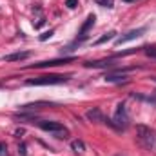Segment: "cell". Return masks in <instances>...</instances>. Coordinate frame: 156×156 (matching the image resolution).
I'll list each match as a JSON object with an SVG mask.
<instances>
[{
	"mask_svg": "<svg viewBox=\"0 0 156 156\" xmlns=\"http://www.w3.org/2000/svg\"><path fill=\"white\" fill-rule=\"evenodd\" d=\"M29 56H31L29 51H20V53H13V55L4 56V60H5V62H22V60H26V58H29Z\"/></svg>",
	"mask_w": 156,
	"mask_h": 156,
	"instance_id": "cell-9",
	"label": "cell"
},
{
	"mask_svg": "<svg viewBox=\"0 0 156 156\" xmlns=\"http://www.w3.org/2000/svg\"><path fill=\"white\" fill-rule=\"evenodd\" d=\"M69 78L71 75H42L26 80V85H56V83H66Z\"/></svg>",
	"mask_w": 156,
	"mask_h": 156,
	"instance_id": "cell-2",
	"label": "cell"
},
{
	"mask_svg": "<svg viewBox=\"0 0 156 156\" xmlns=\"http://www.w3.org/2000/svg\"><path fill=\"white\" fill-rule=\"evenodd\" d=\"M144 33H145V27L133 29V31H129V33H125V35L118 37V38L115 40V44H116V45H122V44H125V42H131V40H134V38H140Z\"/></svg>",
	"mask_w": 156,
	"mask_h": 156,
	"instance_id": "cell-5",
	"label": "cell"
},
{
	"mask_svg": "<svg viewBox=\"0 0 156 156\" xmlns=\"http://www.w3.org/2000/svg\"><path fill=\"white\" fill-rule=\"evenodd\" d=\"M123 2H133V0H123Z\"/></svg>",
	"mask_w": 156,
	"mask_h": 156,
	"instance_id": "cell-20",
	"label": "cell"
},
{
	"mask_svg": "<svg viewBox=\"0 0 156 156\" xmlns=\"http://www.w3.org/2000/svg\"><path fill=\"white\" fill-rule=\"evenodd\" d=\"M66 5H67L69 9H75L78 5V0H66Z\"/></svg>",
	"mask_w": 156,
	"mask_h": 156,
	"instance_id": "cell-16",
	"label": "cell"
},
{
	"mask_svg": "<svg viewBox=\"0 0 156 156\" xmlns=\"http://www.w3.org/2000/svg\"><path fill=\"white\" fill-rule=\"evenodd\" d=\"M75 56H69V58H56V60H47V62H38L31 67H53V66H62V64H69L73 62Z\"/></svg>",
	"mask_w": 156,
	"mask_h": 156,
	"instance_id": "cell-6",
	"label": "cell"
},
{
	"mask_svg": "<svg viewBox=\"0 0 156 156\" xmlns=\"http://www.w3.org/2000/svg\"><path fill=\"white\" fill-rule=\"evenodd\" d=\"M85 116H87V120H91V122H102V123L105 122L104 113H102L98 107H93L91 111H87V115H85Z\"/></svg>",
	"mask_w": 156,
	"mask_h": 156,
	"instance_id": "cell-10",
	"label": "cell"
},
{
	"mask_svg": "<svg viewBox=\"0 0 156 156\" xmlns=\"http://www.w3.org/2000/svg\"><path fill=\"white\" fill-rule=\"evenodd\" d=\"M0 156H7V145H5V142H0Z\"/></svg>",
	"mask_w": 156,
	"mask_h": 156,
	"instance_id": "cell-15",
	"label": "cell"
},
{
	"mask_svg": "<svg viewBox=\"0 0 156 156\" xmlns=\"http://www.w3.org/2000/svg\"><path fill=\"white\" fill-rule=\"evenodd\" d=\"M53 33H55L53 29H51V31H45V33H44V35L40 37V40H47V38H51V37H53Z\"/></svg>",
	"mask_w": 156,
	"mask_h": 156,
	"instance_id": "cell-17",
	"label": "cell"
},
{
	"mask_svg": "<svg viewBox=\"0 0 156 156\" xmlns=\"http://www.w3.org/2000/svg\"><path fill=\"white\" fill-rule=\"evenodd\" d=\"M94 2L102 7H113L115 5V0H94Z\"/></svg>",
	"mask_w": 156,
	"mask_h": 156,
	"instance_id": "cell-13",
	"label": "cell"
},
{
	"mask_svg": "<svg viewBox=\"0 0 156 156\" xmlns=\"http://www.w3.org/2000/svg\"><path fill=\"white\" fill-rule=\"evenodd\" d=\"M71 149H73V153H83L85 151V144L82 142V140H73L71 142Z\"/></svg>",
	"mask_w": 156,
	"mask_h": 156,
	"instance_id": "cell-11",
	"label": "cell"
},
{
	"mask_svg": "<svg viewBox=\"0 0 156 156\" xmlns=\"http://www.w3.org/2000/svg\"><path fill=\"white\" fill-rule=\"evenodd\" d=\"M115 35H116L115 31H111V33H107V35H104L102 38H98L96 42H94V45H100V44H104V42H109L111 38H115Z\"/></svg>",
	"mask_w": 156,
	"mask_h": 156,
	"instance_id": "cell-12",
	"label": "cell"
},
{
	"mask_svg": "<svg viewBox=\"0 0 156 156\" xmlns=\"http://www.w3.org/2000/svg\"><path fill=\"white\" fill-rule=\"evenodd\" d=\"M116 156H122V154H116Z\"/></svg>",
	"mask_w": 156,
	"mask_h": 156,
	"instance_id": "cell-21",
	"label": "cell"
},
{
	"mask_svg": "<svg viewBox=\"0 0 156 156\" xmlns=\"http://www.w3.org/2000/svg\"><path fill=\"white\" fill-rule=\"evenodd\" d=\"M38 127L42 131H45V133H51L53 136H56V138H66L67 134H69V131L60 123V122H49V120H42L38 122Z\"/></svg>",
	"mask_w": 156,
	"mask_h": 156,
	"instance_id": "cell-3",
	"label": "cell"
},
{
	"mask_svg": "<svg viewBox=\"0 0 156 156\" xmlns=\"http://www.w3.org/2000/svg\"><path fill=\"white\" fill-rule=\"evenodd\" d=\"M136 142L140 147L153 151L156 147V133L147 125H136Z\"/></svg>",
	"mask_w": 156,
	"mask_h": 156,
	"instance_id": "cell-1",
	"label": "cell"
},
{
	"mask_svg": "<svg viewBox=\"0 0 156 156\" xmlns=\"http://www.w3.org/2000/svg\"><path fill=\"white\" fill-rule=\"evenodd\" d=\"M18 153H20L22 156H26V154H27V151H26V145H24V144H22V145L18 147Z\"/></svg>",
	"mask_w": 156,
	"mask_h": 156,
	"instance_id": "cell-18",
	"label": "cell"
},
{
	"mask_svg": "<svg viewBox=\"0 0 156 156\" xmlns=\"http://www.w3.org/2000/svg\"><path fill=\"white\" fill-rule=\"evenodd\" d=\"M151 78H153V80H154V82H156V76H151Z\"/></svg>",
	"mask_w": 156,
	"mask_h": 156,
	"instance_id": "cell-19",
	"label": "cell"
},
{
	"mask_svg": "<svg viewBox=\"0 0 156 156\" xmlns=\"http://www.w3.org/2000/svg\"><path fill=\"white\" fill-rule=\"evenodd\" d=\"M145 55L149 58H156V47H145Z\"/></svg>",
	"mask_w": 156,
	"mask_h": 156,
	"instance_id": "cell-14",
	"label": "cell"
},
{
	"mask_svg": "<svg viewBox=\"0 0 156 156\" xmlns=\"http://www.w3.org/2000/svg\"><path fill=\"white\" fill-rule=\"evenodd\" d=\"M94 20H96V16H94V15H89V16H87V20L82 24V27H80V31H78V35H80V40L85 38V33H87V31H89V29L94 26Z\"/></svg>",
	"mask_w": 156,
	"mask_h": 156,
	"instance_id": "cell-8",
	"label": "cell"
},
{
	"mask_svg": "<svg viewBox=\"0 0 156 156\" xmlns=\"http://www.w3.org/2000/svg\"><path fill=\"white\" fill-rule=\"evenodd\" d=\"M118 73H107L105 76H104V80L105 82H109V83H118V82H125L127 80V76L123 75V71H127V69H116Z\"/></svg>",
	"mask_w": 156,
	"mask_h": 156,
	"instance_id": "cell-7",
	"label": "cell"
},
{
	"mask_svg": "<svg viewBox=\"0 0 156 156\" xmlns=\"http://www.w3.org/2000/svg\"><path fill=\"white\" fill-rule=\"evenodd\" d=\"M113 129H118V131H123L127 125H129V115H127V109L123 104H118L116 111H115V116H113Z\"/></svg>",
	"mask_w": 156,
	"mask_h": 156,
	"instance_id": "cell-4",
	"label": "cell"
}]
</instances>
